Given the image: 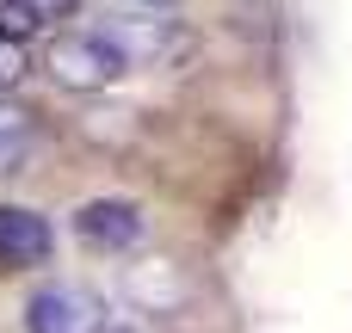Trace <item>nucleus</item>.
Masks as SVG:
<instances>
[{
    "label": "nucleus",
    "instance_id": "39448f33",
    "mask_svg": "<svg viewBox=\"0 0 352 333\" xmlns=\"http://www.w3.org/2000/svg\"><path fill=\"white\" fill-rule=\"evenodd\" d=\"M37 148H43V124H37V111L0 93V179H6V173H25V167L37 161Z\"/></svg>",
    "mask_w": 352,
    "mask_h": 333
},
{
    "label": "nucleus",
    "instance_id": "0eeeda50",
    "mask_svg": "<svg viewBox=\"0 0 352 333\" xmlns=\"http://www.w3.org/2000/svg\"><path fill=\"white\" fill-rule=\"evenodd\" d=\"M25 68H31V62H25V43L0 37V93H6V87H19V80H25Z\"/></svg>",
    "mask_w": 352,
    "mask_h": 333
},
{
    "label": "nucleus",
    "instance_id": "423d86ee",
    "mask_svg": "<svg viewBox=\"0 0 352 333\" xmlns=\"http://www.w3.org/2000/svg\"><path fill=\"white\" fill-rule=\"evenodd\" d=\"M74 0H0V37H12V43H31V37H43L62 12H68Z\"/></svg>",
    "mask_w": 352,
    "mask_h": 333
},
{
    "label": "nucleus",
    "instance_id": "f03ea898",
    "mask_svg": "<svg viewBox=\"0 0 352 333\" xmlns=\"http://www.w3.org/2000/svg\"><path fill=\"white\" fill-rule=\"evenodd\" d=\"M105 328V303L80 284H43L25 303V333H99Z\"/></svg>",
    "mask_w": 352,
    "mask_h": 333
},
{
    "label": "nucleus",
    "instance_id": "f257e3e1",
    "mask_svg": "<svg viewBox=\"0 0 352 333\" xmlns=\"http://www.w3.org/2000/svg\"><path fill=\"white\" fill-rule=\"evenodd\" d=\"M124 68H130V56L105 31H68V37L50 43V74L68 93H105V87L124 80Z\"/></svg>",
    "mask_w": 352,
    "mask_h": 333
},
{
    "label": "nucleus",
    "instance_id": "7ed1b4c3",
    "mask_svg": "<svg viewBox=\"0 0 352 333\" xmlns=\"http://www.w3.org/2000/svg\"><path fill=\"white\" fill-rule=\"evenodd\" d=\"M74 235H80L87 247H99V253H130V247L148 235V216H142V204H130V198H93V204L74 210Z\"/></svg>",
    "mask_w": 352,
    "mask_h": 333
},
{
    "label": "nucleus",
    "instance_id": "20e7f679",
    "mask_svg": "<svg viewBox=\"0 0 352 333\" xmlns=\"http://www.w3.org/2000/svg\"><path fill=\"white\" fill-rule=\"evenodd\" d=\"M56 253V229L31 204H0V272H31Z\"/></svg>",
    "mask_w": 352,
    "mask_h": 333
},
{
    "label": "nucleus",
    "instance_id": "6e6552de",
    "mask_svg": "<svg viewBox=\"0 0 352 333\" xmlns=\"http://www.w3.org/2000/svg\"><path fill=\"white\" fill-rule=\"evenodd\" d=\"M105 12H167L173 0H99Z\"/></svg>",
    "mask_w": 352,
    "mask_h": 333
}]
</instances>
